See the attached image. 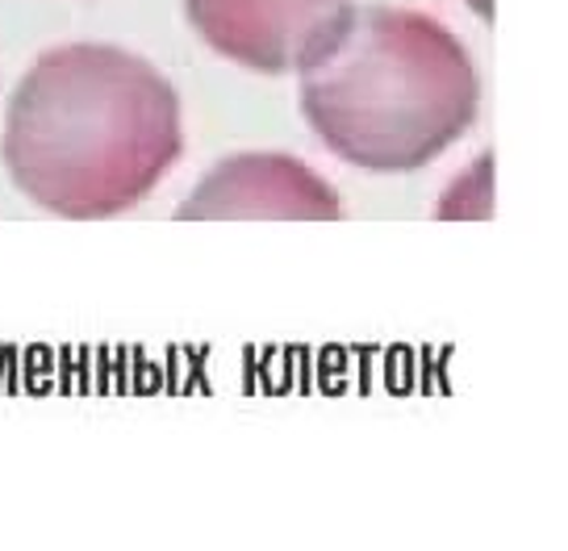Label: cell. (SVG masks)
Masks as SVG:
<instances>
[{
  "mask_svg": "<svg viewBox=\"0 0 568 551\" xmlns=\"http://www.w3.org/2000/svg\"><path fill=\"white\" fill-rule=\"evenodd\" d=\"M184 151L180 96L160 68L109 42H63L26 68L0 160L38 210L97 222L134 210Z\"/></svg>",
  "mask_w": 568,
  "mask_h": 551,
  "instance_id": "6da1fadb",
  "label": "cell"
},
{
  "mask_svg": "<svg viewBox=\"0 0 568 551\" xmlns=\"http://www.w3.org/2000/svg\"><path fill=\"white\" fill-rule=\"evenodd\" d=\"M468 4H473V9H477L485 21H489V13H494V0H468Z\"/></svg>",
  "mask_w": 568,
  "mask_h": 551,
  "instance_id": "5b68a950",
  "label": "cell"
},
{
  "mask_svg": "<svg viewBox=\"0 0 568 551\" xmlns=\"http://www.w3.org/2000/svg\"><path fill=\"white\" fill-rule=\"evenodd\" d=\"M352 0H184L196 38L260 75L297 72Z\"/></svg>",
  "mask_w": 568,
  "mask_h": 551,
  "instance_id": "3957f363",
  "label": "cell"
},
{
  "mask_svg": "<svg viewBox=\"0 0 568 551\" xmlns=\"http://www.w3.org/2000/svg\"><path fill=\"white\" fill-rule=\"evenodd\" d=\"M338 193L293 155H234L222 160L180 201V222H231V217H288L335 222Z\"/></svg>",
  "mask_w": 568,
  "mask_h": 551,
  "instance_id": "277c9868",
  "label": "cell"
},
{
  "mask_svg": "<svg viewBox=\"0 0 568 551\" xmlns=\"http://www.w3.org/2000/svg\"><path fill=\"white\" fill-rule=\"evenodd\" d=\"M297 105L331 155L402 176L473 130L480 75L468 47L430 13L347 4L297 68Z\"/></svg>",
  "mask_w": 568,
  "mask_h": 551,
  "instance_id": "7a4b0ae2",
  "label": "cell"
}]
</instances>
